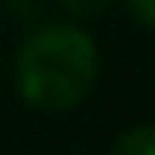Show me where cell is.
I'll use <instances>...</instances> for the list:
<instances>
[{
    "instance_id": "obj_1",
    "label": "cell",
    "mask_w": 155,
    "mask_h": 155,
    "mask_svg": "<svg viewBox=\"0 0 155 155\" xmlns=\"http://www.w3.org/2000/svg\"><path fill=\"white\" fill-rule=\"evenodd\" d=\"M100 48L76 21H41L14 52V90L31 110L66 114L93 93Z\"/></svg>"
},
{
    "instance_id": "obj_2",
    "label": "cell",
    "mask_w": 155,
    "mask_h": 155,
    "mask_svg": "<svg viewBox=\"0 0 155 155\" xmlns=\"http://www.w3.org/2000/svg\"><path fill=\"white\" fill-rule=\"evenodd\" d=\"M107 155H155V124H134L110 141Z\"/></svg>"
},
{
    "instance_id": "obj_3",
    "label": "cell",
    "mask_w": 155,
    "mask_h": 155,
    "mask_svg": "<svg viewBox=\"0 0 155 155\" xmlns=\"http://www.w3.org/2000/svg\"><path fill=\"white\" fill-rule=\"evenodd\" d=\"M59 4H62V11L69 17H93L100 11H107L114 0H59Z\"/></svg>"
},
{
    "instance_id": "obj_4",
    "label": "cell",
    "mask_w": 155,
    "mask_h": 155,
    "mask_svg": "<svg viewBox=\"0 0 155 155\" xmlns=\"http://www.w3.org/2000/svg\"><path fill=\"white\" fill-rule=\"evenodd\" d=\"M124 7H127V14H131L141 28L155 31V0H124Z\"/></svg>"
},
{
    "instance_id": "obj_5",
    "label": "cell",
    "mask_w": 155,
    "mask_h": 155,
    "mask_svg": "<svg viewBox=\"0 0 155 155\" xmlns=\"http://www.w3.org/2000/svg\"><path fill=\"white\" fill-rule=\"evenodd\" d=\"M7 7H11L14 14L28 17V14H35V7H38V0H7Z\"/></svg>"
}]
</instances>
